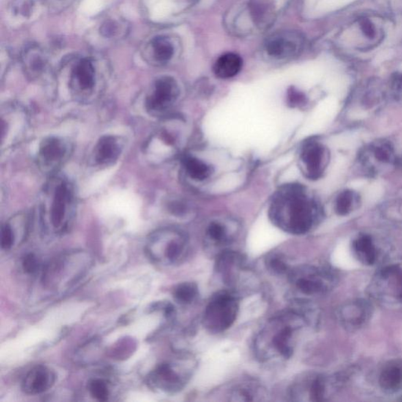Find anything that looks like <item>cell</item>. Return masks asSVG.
I'll use <instances>...</instances> for the list:
<instances>
[{"label": "cell", "instance_id": "1", "mask_svg": "<svg viewBox=\"0 0 402 402\" xmlns=\"http://www.w3.org/2000/svg\"><path fill=\"white\" fill-rule=\"evenodd\" d=\"M309 324L310 322L293 308L268 319L254 339L253 348L256 359L264 364L290 359L302 331Z\"/></svg>", "mask_w": 402, "mask_h": 402}, {"label": "cell", "instance_id": "2", "mask_svg": "<svg viewBox=\"0 0 402 402\" xmlns=\"http://www.w3.org/2000/svg\"><path fill=\"white\" fill-rule=\"evenodd\" d=\"M269 216L278 228L291 234H305L320 220L317 203L302 186H287L273 198Z\"/></svg>", "mask_w": 402, "mask_h": 402}, {"label": "cell", "instance_id": "3", "mask_svg": "<svg viewBox=\"0 0 402 402\" xmlns=\"http://www.w3.org/2000/svg\"><path fill=\"white\" fill-rule=\"evenodd\" d=\"M76 205L73 183L58 174L49 176L41 195L40 216L43 230L54 235L65 233L73 224Z\"/></svg>", "mask_w": 402, "mask_h": 402}, {"label": "cell", "instance_id": "4", "mask_svg": "<svg viewBox=\"0 0 402 402\" xmlns=\"http://www.w3.org/2000/svg\"><path fill=\"white\" fill-rule=\"evenodd\" d=\"M289 280L293 298L309 300L326 295L338 282L332 269L315 265H302L291 269Z\"/></svg>", "mask_w": 402, "mask_h": 402}, {"label": "cell", "instance_id": "5", "mask_svg": "<svg viewBox=\"0 0 402 402\" xmlns=\"http://www.w3.org/2000/svg\"><path fill=\"white\" fill-rule=\"evenodd\" d=\"M146 251L153 262L165 266L174 265L188 255L189 241L180 230H158L148 236Z\"/></svg>", "mask_w": 402, "mask_h": 402}, {"label": "cell", "instance_id": "6", "mask_svg": "<svg viewBox=\"0 0 402 402\" xmlns=\"http://www.w3.org/2000/svg\"><path fill=\"white\" fill-rule=\"evenodd\" d=\"M239 309L238 293L230 289L219 291L203 311V326L212 333L227 331L236 322Z\"/></svg>", "mask_w": 402, "mask_h": 402}, {"label": "cell", "instance_id": "7", "mask_svg": "<svg viewBox=\"0 0 402 402\" xmlns=\"http://www.w3.org/2000/svg\"><path fill=\"white\" fill-rule=\"evenodd\" d=\"M339 379L337 377L319 373H306L295 379L289 389V397L294 401H324L337 392Z\"/></svg>", "mask_w": 402, "mask_h": 402}, {"label": "cell", "instance_id": "8", "mask_svg": "<svg viewBox=\"0 0 402 402\" xmlns=\"http://www.w3.org/2000/svg\"><path fill=\"white\" fill-rule=\"evenodd\" d=\"M30 118L21 104L8 103L1 109V150H8L25 139Z\"/></svg>", "mask_w": 402, "mask_h": 402}, {"label": "cell", "instance_id": "9", "mask_svg": "<svg viewBox=\"0 0 402 402\" xmlns=\"http://www.w3.org/2000/svg\"><path fill=\"white\" fill-rule=\"evenodd\" d=\"M370 291L374 298L383 302L402 304V263L379 269L372 280Z\"/></svg>", "mask_w": 402, "mask_h": 402}, {"label": "cell", "instance_id": "10", "mask_svg": "<svg viewBox=\"0 0 402 402\" xmlns=\"http://www.w3.org/2000/svg\"><path fill=\"white\" fill-rule=\"evenodd\" d=\"M71 143L60 137H48L38 146L36 162L43 174L49 176L56 175L63 165L68 161L71 154Z\"/></svg>", "mask_w": 402, "mask_h": 402}, {"label": "cell", "instance_id": "11", "mask_svg": "<svg viewBox=\"0 0 402 402\" xmlns=\"http://www.w3.org/2000/svg\"><path fill=\"white\" fill-rule=\"evenodd\" d=\"M163 363L158 366L150 377L154 388L166 393H176L183 390L192 377L194 365Z\"/></svg>", "mask_w": 402, "mask_h": 402}, {"label": "cell", "instance_id": "12", "mask_svg": "<svg viewBox=\"0 0 402 402\" xmlns=\"http://www.w3.org/2000/svg\"><path fill=\"white\" fill-rule=\"evenodd\" d=\"M216 271L228 289L236 293V289L242 278L249 272V267L243 255L238 252L227 250L216 257Z\"/></svg>", "mask_w": 402, "mask_h": 402}, {"label": "cell", "instance_id": "13", "mask_svg": "<svg viewBox=\"0 0 402 402\" xmlns=\"http://www.w3.org/2000/svg\"><path fill=\"white\" fill-rule=\"evenodd\" d=\"M179 95V88L172 77H161L155 82L145 100L146 111L158 115L173 106Z\"/></svg>", "mask_w": 402, "mask_h": 402}, {"label": "cell", "instance_id": "14", "mask_svg": "<svg viewBox=\"0 0 402 402\" xmlns=\"http://www.w3.org/2000/svg\"><path fill=\"white\" fill-rule=\"evenodd\" d=\"M96 86V71L90 60L82 59L75 65L71 71L70 88L74 96L79 102H87L93 95Z\"/></svg>", "mask_w": 402, "mask_h": 402}, {"label": "cell", "instance_id": "15", "mask_svg": "<svg viewBox=\"0 0 402 402\" xmlns=\"http://www.w3.org/2000/svg\"><path fill=\"white\" fill-rule=\"evenodd\" d=\"M372 315L371 302L364 299H356L345 302L339 309V322L349 331H356L366 326Z\"/></svg>", "mask_w": 402, "mask_h": 402}, {"label": "cell", "instance_id": "16", "mask_svg": "<svg viewBox=\"0 0 402 402\" xmlns=\"http://www.w3.org/2000/svg\"><path fill=\"white\" fill-rule=\"evenodd\" d=\"M302 38L299 33L283 32L269 36L265 43V51L269 57L285 59L295 56L302 49Z\"/></svg>", "mask_w": 402, "mask_h": 402}, {"label": "cell", "instance_id": "17", "mask_svg": "<svg viewBox=\"0 0 402 402\" xmlns=\"http://www.w3.org/2000/svg\"><path fill=\"white\" fill-rule=\"evenodd\" d=\"M124 148L121 137L104 135L97 142L93 150V161L98 166L107 167L118 161Z\"/></svg>", "mask_w": 402, "mask_h": 402}, {"label": "cell", "instance_id": "18", "mask_svg": "<svg viewBox=\"0 0 402 402\" xmlns=\"http://www.w3.org/2000/svg\"><path fill=\"white\" fill-rule=\"evenodd\" d=\"M56 381V375L51 368L36 366L26 374L21 383V388L27 394L36 395L46 392Z\"/></svg>", "mask_w": 402, "mask_h": 402}, {"label": "cell", "instance_id": "19", "mask_svg": "<svg viewBox=\"0 0 402 402\" xmlns=\"http://www.w3.org/2000/svg\"><path fill=\"white\" fill-rule=\"evenodd\" d=\"M233 240V234L225 223L214 221L208 225L205 233V245L208 251L214 253V257L220 253L230 250L228 246Z\"/></svg>", "mask_w": 402, "mask_h": 402}, {"label": "cell", "instance_id": "20", "mask_svg": "<svg viewBox=\"0 0 402 402\" xmlns=\"http://www.w3.org/2000/svg\"><path fill=\"white\" fill-rule=\"evenodd\" d=\"M302 159L309 177L313 179L320 178L326 165V148L315 141L308 142L302 150Z\"/></svg>", "mask_w": 402, "mask_h": 402}, {"label": "cell", "instance_id": "21", "mask_svg": "<svg viewBox=\"0 0 402 402\" xmlns=\"http://www.w3.org/2000/svg\"><path fill=\"white\" fill-rule=\"evenodd\" d=\"M227 396L233 401H258L266 397L267 390L255 379H249L233 385Z\"/></svg>", "mask_w": 402, "mask_h": 402}, {"label": "cell", "instance_id": "22", "mask_svg": "<svg viewBox=\"0 0 402 402\" xmlns=\"http://www.w3.org/2000/svg\"><path fill=\"white\" fill-rule=\"evenodd\" d=\"M361 159L368 168H370L373 162L379 166L392 164L395 161L394 147L386 141L373 142L366 148L364 153L361 154Z\"/></svg>", "mask_w": 402, "mask_h": 402}, {"label": "cell", "instance_id": "23", "mask_svg": "<svg viewBox=\"0 0 402 402\" xmlns=\"http://www.w3.org/2000/svg\"><path fill=\"white\" fill-rule=\"evenodd\" d=\"M352 251L357 260L363 265L373 266L378 261V247L370 235L363 234L357 236L352 243Z\"/></svg>", "mask_w": 402, "mask_h": 402}, {"label": "cell", "instance_id": "24", "mask_svg": "<svg viewBox=\"0 0 402 402\" xmlns=\"http://www.w3.org/2000/svg\"><path fill=\"white\" fill-rule=\"evenodd\" d=\"M379 385L383 392L394 394L402 389V361H389L379 376Z\"/></svg>", "mask_w": 402, "mask_h": 402}, {"label": "cell", "instance_id": "25", "mask_svg": "<svg viewBox=\"0 0 402 402\" xmlns=\"http://www.w3.org/2000/svg\"><path fill=\"white\" fill-rule=\"evenodd\" d=\"M243 65L240 55L227 53L222 55L214 65V73L220 79H229L238 75Z\"/></svg>", "mask_w": 402, "mask_h": 402}, {"label": "cell", "instance_id": "26", "mask_svg": "<svg viewBox=\"0 0 402 402\" xmlns=\"http://www.w3.org/2000/svg\"><path fill=\"white\" fill-rule=\"evenodd\" d=\"M249 10L256 25L262 27L271 25L276 13L273 0H252Z\"/></svg>", "mask_w": 402, "mask_h": 402}, {"label": "cell", "instance_id": "27", "mask_svg": "<svg viewBox=\"0 0 402 402\" xmlns=\"http://www.w3.org/2000/svg\"><path fill=\"white\" fill-rule=\"evenodd\" d=\"M357 32H359V36L365 41L368 48L376 46L383 38L382 27L377 22L368 16H362L356 21Z\"/></svg>", "mask_w": 402, "mask_h": 402}, {"label": "cell", "instance_id": "28", "mask_svg": "<svg viewBox=\"0 0 402 402\" xmlns=\"http://www.w3.org/2000/svg\"><path fill=\"white\" fill-rule=\"evenodd\" d=\"M199 296L198 286L194 282L179 284L173 290V297L180 305H190Z\"/></svg>", "mask_w": 402, "mask_h": 402}, {"label": "cell", "instance_id": "29", "mask_svg": "<svg viewBox=\"0 0 402 402\" xmlns=\"http://www.w3.org/2000/svg\"><path fill=\"white\" fill-rule=\"evenodd\" d=\"M186 172L192 179L203 181L211 175V168L205 162L194 157H186L183 159Z\"/></svg>", "mask_w": 402, "mask_h": 402}, {"label": "cell", "instance_id": "30", "mask_svg": "<svg viewBox=\"0 0 402 402\" xmlns=\"http://www.w3.org/2000/svg\"><path fill=\"white\" fill-rule=\"evenodd\" d=\"M357 201H359V197L354 191L345 190L340 192L335 202V211L339 216H348L354 210Z\"/></svg>", "mask_w": 402, "mask_h": 402}, {"label": "cell", "instance_id": "31", "mask_svg": "<svg viewBox=\"0 0 402 402\" xmlns=\"http://www.w3.org/2000/svg\"><path fill=\"white\" fill-rule=\"evenodd\" d=\"M154 56L159 63H168L174 54V47L167 38L156 37L152 42Z\"/></svg>", "mask_w": 402, "mask_h": 402}, {"label": "cell", "instance_id": "32", "mask_svg": "<svg viewBox=\"0 0 402 402\" xmlns=\"http://www.w3.org/2000/svg\"><path fill=\"white\" fill-rule=\"evenodd\" d=\"M266 265L269 271L277 276H289L291 271L287 260L280 254H271L266 258Z\"/></svg>", "mask_w": 402, "mask_h": 402}, {"label": "cell", "instance_id": "33", "mask_svg": "<svg viewBox=\"0 0 402 402\" xmlns=\"http://www.w3.org/2000/svg\"><path fill=\"white\" fill-rule=\"evenodd\" d=\"M25 66L27 73L32 76L40 75L45 66V60L38 49H32V52H27L25 56Z\"/></svg>", "mask_w": 402, "mask_h": 402}, {"label": "cell", "instance_id": "34", "mask_svg": "<svg viewBox=\"0 0 402 402\" xmlns=\"http://www.w3.org/2000/svg\"><path fill=\"white\" fill-rule=\"evenodd\" d=\"M88 390L92 397L98 401H107L109 399V389L104 379H92L88 384Z\"/></svg>", "mask_w": 402, "mask_h": 402}, {"label": "cell", "instance_id": "35", "mask_svg": "<svg viewBox=\"0 0 402 402\" xmlns=\"http://www.w3.org/2000/svg\"><path fill=\"white\" fill-rule=\"evenodd\" d=\"M16 243V240L11 229L10 225L8 222H5L1 228V247L4 250H10L12 249L14 245Z\"/></svg>", "mask_w": 402, "mask_h": 402}, {"label": "cell", "instance_id": "36", "mask_svg": "<svg viewBox=\"0 0 402 402\" xmlns=\"http://www.w3.org/2000/svg\"><path fill=\"white\" fill-rule=\"evenodd\" d=\"M38 267V263L37 258L34 254H32V253L26 255L23 260H22V268H23L26 273H34L36 272Z\"/></svg>", "mask_w": 402, "mask_h": 402}, {"label": "cell", "instance_id": "37", "mask_svg": "<svg viewBox=\"0 0 402 402\" xmlns=\"http://www.w3.org/2000/svg\"><path fill=\"white\" fill-rule=\"evenodd\" d=\"M288 99L291 107H297L305 102L306 97L304 93L291 87L289 91Z\"/></svg>", "mask_w": 402, "mask_h": 402}, {"label": "cell", "instance_id": "38", "mask_svg": "<svg viewBox=\"0 0 402 402\" xmlns=\"http://www.w3.org/2000/svg\"><path fill=\"white\" fill-rule=\"evenodd\" d=\"M390 87L396 96H402V73H396L392 76Z\"/></svg>", "mask_w": 402, "mask_h": 402}, {"label": "cell", "instance_id": "39", "mask_svg": "<svg viewBox=\"0 0 402 402\" xmlns=\"http://www.w3.org/2000/svg\"><path fill=\"white\" fill-rule=\"evenodd\" d=\"M102 30L104 36H109L113 34V32L115 30V27L113 24L107 23L106 25L102 27Z\"/></svg>", "mask_w": 402, "mask_h": 402}]
</instances>
